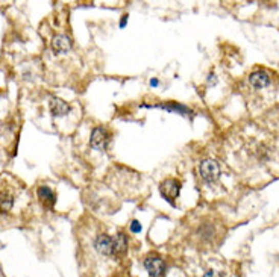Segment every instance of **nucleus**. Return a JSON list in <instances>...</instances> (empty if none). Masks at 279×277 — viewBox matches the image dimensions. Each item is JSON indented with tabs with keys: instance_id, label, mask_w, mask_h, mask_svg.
<instances>
[{
	"instance_id": "4",
	"label": "nucleus",
	"mask_w": 279,
	"mask_h": 277,
	"mask_svg": "<svg viewBox=\"0 0 279 277\" xmlns=\"http://www.w3.org/2000/svg\"><path fill=\"white\" fill-rule=\"evenodd\" d=\"M195 235L199 238V241L203 244H212L216 238L219 237V227L212 221H203L198 226Z\"/></svg>"
},
{
	"instance_id": "1",
	"label": "nucleus",
	"mask_w": 279,
	"mask_h": 277,
	"mask_svg": "<svg viewBox=\"0 0 279 277\" xmlns=\"http://www.w3.org/2000/svg\"><path fill=\"white\" fill-rule=\"evenodd\" d=\"M111 141V133L106 127L102 126H96L91 132V138H90V146L97 150V152H105L108 149V144Z\"/></svg>"
},
{
	"instance_id": "12",
	"label": "nucleus",
	"mask_w": 279,
	"mask_h": 277,
	"mask_svg": "<svg viewBox=\"0 0 279 277\" xmlns=\"http://www.w3.org/2000/svg\"><path fill=\"white\" fill-rule=\"evenodd\" d=\"M158 108H161V109H165V111H168V112L182 114V116H187V114H190V112H191V111H190L187 106H184V105H179V103H176V102L162 103V105H158Z\"/></svg>"
},
{
	"instance_id": "5",
	"label": "nucleus",
	"mask_w": 279,
	"mask_h": 277,
	"mask_svg": "<svg viewBox=\"0 0 279 277\" xmlns=\"http://www.w3.org/2000/svg\"><path fill=\"white\" fill-rule=\"evenodd\" d=\"M143 265L151 277H161L165 273V264H164L162 258L158 255H149L144 259Z\"/></svg>"
},
{
	"instance_id": "8",
	"label": "nucleus",
	"mask_w": 279,
	"mask_h": 277,
	"mask_svg": "<svg viewBox=\"0 0 279 277\" xmlns=\"http://www.w3.org/2000/svg\"><path fill=\"white\" fill-rule=\"evenodd\" d=\"M49 106L53 117H64L70 112V105L59 97H52L49 102Z\"/></svg>"
},
{
	"instance_id": "13",
	"label": "nucleus",
	"mask_w": 279,
	"mask_h": 277,
	"mask_svg": "<svg viewBox=\"0 0 279 277\" xmlns=\"http://www.w3.org/2000/svg\"><path fill=\"white\" fill-rule=\"evenodd\" d=\"M14 204V198L8 193V191H0V212L6 214L12 209Z\"/></svg>"
},
{
	"instance_id": "15",
	"label": "nucleus",
	"mask_w": 279,
	"mask_h": 277,
	"mask_svg": "<svg viewBox=\"0 0 279 277\" xmlns=\"http://www.w3.org/2000/svg\"><path fill=\"white\" fill-rule=\"evenodd\" d=\"M141 230V224L137 221V220H134L132 223H131V232H134V234H138Z\"/></svg>"
},
{
	"instance_id": "11",
	"label": "nucleus",
	"mask_w": 279,
	"mask_h": 277,
	"mask_svg": "<svg viewBox=\"0 0 279 277\" xmlns=\"http://www.w3.org/2000/svg\"><path fill=\"white\" fill-rule=\"evenodd\" d=\"M127 237L126 234L119 232L116 237H113V250H114V256H123L127 251Z\"/></svg>"
},
{
	"instance_id": "14",
	"label": "nucleus",
	"mask_w": 279,
	"mask_h": 277,
	"mask_svg": "<svg viewBox=\"0 0 279 277\" xmlns=\"http://www.w3.org/2000/svg\"><path fill=\"white\" fill-rule=\"evenodd\" d=\"M202 277H226L223 271H216V270H208Z\"/></svg>"
},
{
	"instance_id": "7",
	"label": "nucleus",
	"mask_w": 279,
	"mask_h": 277,
	"mask_svg": "<svg viewBox=\"0 0 279 277\" xmlns=\"http://www.w3.org/2000/svg\"><path fill=\"white\" fill-rule=\"evenodd\" d=\"M270 80L272 78L266 70H256V72L250 73V76H249V83L256 89H263V88L269 86Z\"/></svg>"
},
{
	"instance_id": "16",
	"label": "nucleus",
	"mask_w": 279,
	"mask_h": 277,
	"mask_svg": "<svg viewBox=\"0 0 279 277\" xmlns=\"http://www.w3.org/2000/svg\"><path fill=\"white\" fill-rule=\"evenodd\" d=\"M126 20H127V15L124 14V15H123V18H121V21H120V28H123V26L126 25Z\"/></svg>"
},
{
	"instance_id": "2",
	"label": "nucleus",
	"mask_w": 279,
	"mask_h": 277,
	"mask_svg": "<svg viewBox=\"0 0 279 277\" xmlns=\"http://www.w3.org/2000/svg\"><path fill=\"white\" fill-rule=\"evenodd\" d=\"M199 174L200 177L208 182V183H212L216 182L219 177H220V165L217 160L214 159H205L199 164Z\"/></svg>"
},
{
	"instance_id": "10",
	"label": "nucleus",
	"mask_w": 279,
	"mask_h": 277,
	"mask_svg": "<svg viewBox=\"0 0 279 277\" xmlns=\"http://www.w3.org/2000/svg\"><path fill=\"white\" fill-rule=\"evenodd\" d=\"M37 197L40 198L41 204L46 206V207H49V209H52V207L55 206V203H56V196H55V193H53L49 187H46V185L38 187V190H37Z\"/></svg>"
},
{
	"instance_id": "17",
	"label": "nucleus",
	"mask_w": 279,
	"mask_h": 277,
	"mask_svg": "<svg viewBox=\"0 0 279 277\" xmlns=\"http://www.w3.org/2000/svg\"><path fill=\"white\" fill-rule=\"evenodd\" d=\"M151 85H152V86H157V85H158V80L157 79L151 80Z\"/></svg>"
},
{
	"instance_id": "9",
	"label": "nucleus",
	"mask_w": 279,
	"mask_h": 277,
	"mask_svg": "<svg viewBox=\"0 0 279 277\" xmlns=\"http://www.w3.org/2000/svg\"><path fill=\"white\" fill-rule=\"evenodd\" d=\"M72 45H73V42L67 35H56L52 40V50L58 55H64V53L70 52Z\"/></svg>"
},
{
	"instance_id": "6",
	"label": "nucleus",
	"mask_w": 279,
	"mask_h": 277,
	"mask_svg": "<svg viewBox=\"0 0 279 277\" xmlns=\"http://www.w3.org/2000/svg\"><path fill=\"white\" fill-rule=\"evenodd\" d=\"M94 250L103 256V258H111L114 256V250H113V237L106 235V234H99L94 239Z\"/></svg>"
},
{
	"instance_id": "3",
	"label": "nucleus",
	"mask_w": 279,
	"mask_h": 277,
	"mask_svg": "<svg viewBox=\"0 0 279 277\" xmlns=\"http://www.w3.org/2000/svg\"><path fill=\"white\" fill-rule=\"evenodd\" d=\"M181 180L168 177L165 180H162L160 185V193L162 197L165 198L170 204H175V198H178L179 193H181Z\"/></svg>"
}]
</instances>
